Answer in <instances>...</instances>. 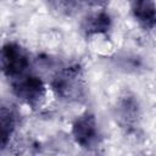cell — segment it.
I'll use <instances>...</instances> for the list:
<instances>
[{"label": "cell", "instance_id": "7", "mask_svg": "<svg viewBox=\"0 0 156 156\" xmlns=\"http://www.w3.org/2000/svg\"><path fill=\"white\" fill-rule=\"evenodd\" d=\"M111 17L105 11H98L93 12L89 16H87L83 20L82 29L85 33V35H96V34H104L108 32L111 28Z\"/></svg>", "mask_w": 156, "mask_h": 156}, {"label": "cell", "instance_id": "6", "mask_svg": "<svg viewBox=\"0 0 156 156\" xmlns=\"http://www.w3.org/2000/svg\"><path fill=\"white\" fill-rule=\"evenodd\" d=\"M17 126V115L15 110L7 105L0 104V149L10 143Z\"/></svg>", "mask_w": 156, "mask_h": 156}, {"label": "cell", "instance_id": "2", "mask_svg": "<svg viewBox=\"0 0 156 156\" xmlns=\"http://www.w3.org/2000/svg\"><path fill=\"white\" fill-rule=\"evenodd\" d=\"M29 55L20 44L6 43L0 48V69L11 80L27 73Z\"/></svg>", "mask_w": 156, "mask_h": 156}, {"label": "cell", "instance_id": "3", "mask_svg": "<svg viewBox=\"0 0 156 156\" xmlns=\"http://www.w3.org/2000/svg\"><path fill=\"white\" fill-rule=\"evenodd\" d=\"M13 94L29 107H38L46 96V87L40 77L33 74H23L12 79Z\"/></svg>", "mask_w": 156, "mask_h": 156}, {"label": "cell", "instance_id": "10", "mask_svg": "<svg viewBox=\"0 0 156 156\" xmlns=\"http://www.w3.org/2000/svg\"><path fill=\"white\" fill-rule=\"evenodd\" d=\"M107 0H82L83 4H87V5H90V6H101L106 2Z\"/></svg>", "mask_w": 156, "mask_h": 156}, {"label": "cell", "instance_id": "8", "mask_svg": "<svg viewBox=\"0 0 156 156\" xmlns=\"http://www.w3.org/2000/svg\"><path fill=\"white\" fill-rule=\"evenodd\" d=\"M117 112L123 126H134L139 116V106L134 96L128 94L122 96L117 106Z\"/></svg>", "mask_w": 156, "mask_h": 156}, {"label": "cell", "instance_id": "4", "mask_svg": "<svg viewBox=\"0 0 156 156\" xmlns=\"http://www.w3.org/2000/svg\"><path fill=\"white\" fill-rule=\"evenodd\" d=\"M72 136L77 145L85 150H93L98 147L100 143V129L96 117L85 112L77 117L72 124Z\"/></svg>", "mask_w": 156, "mask_h": 156}, {"label": "cell", "instance_id": "1", "mask_svg": "<svg viewBox=\"0 0 156 156\" xmlns=\"http://www.w3.org/2000/svg\"><path fill=\"white\" fill-rule=\"evenodd\" d=\"M51 89L61 100H80L84 96L87 89L84 71L82 66L73 63L58 69L51 79Z\"/></svg>", "mask_w": 156, "mask_h": 156}, {"label": "cell", "instance_id": "5", "mask_svg": "<svg viewBox=\"0 0 156 156\" xmlns=\"http://www.w3.org/2000/svg\"><path fill=\"white\" fill-rule=\"evenodd\" d=\"M130 10L134 18L145 29H152L155 27V0H130Z\"/></svg>", "mask_w": 156, "mask_h": 156}, {"label": "cell", "instance_id": "9", "mask_svg": "<svg viewBox=\"0 0 156 156\" xmlns=\"http://www.w3.org/2000/svg\"><path fill=\"white\" fill-rule=\"evenodd\" d=\"M46 1L54 10L63 15L73 13L83 4L82 0H46Z\"/></svg>", "mask_w": 156, "mask_h": 156}]
</instances>
